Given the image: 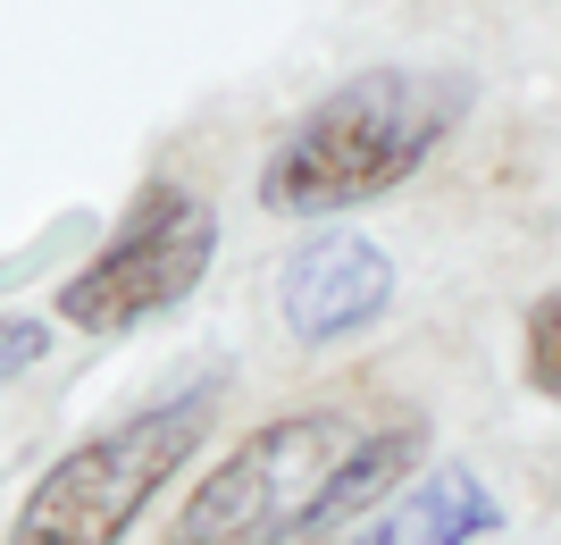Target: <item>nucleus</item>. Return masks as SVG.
<instances>
[{
	"label": "nucleus",
	"mask_w": 561,
	"mask_h": 545,
	"mask_svg": "<svg viewBox=\"0 0 561 545\" xmlns=\"http://www.w3.org/2000/svg\"><path fill=\"white\" fill-rule=\"evenodd\" d=\"M420 420H369V411L319 404L252 428L218 470L193 478L176 503L168 545H294L360 521L377 496H394L420 470Z\"/></svg>",
	"instance_id": "1"
},
{
	"label": "nucleus",
	"mask_w": 561,
	"mask_h": 545,
	"mask_svg": "<svg viewBox=\"0 0 561 545\" xmlns=\"http://www.w3.org/2000/svg\"><path fill=\"white\" fill-rule=\"evenodd\" d=\"M469 118V76L453 68H369L310 101L260 160L268 218H344L377 193L411 185Z\"/></svg>",
	"instance_id": "2"
},
{
	"label": "nucleus",
	"mask_w": 561,
	"mask_h": 545,
	"mask_svg": "<svg viewBox=\"0 0 561 545\" xmlns=\"http://www.w3.org/2000/svg\"><path fill=\"white\" fill-rule=\"evenodd\" d=\"M210 420H218V378H193L160 404H142L135 420L68 445L43 470V487L18 503L9 545H117L151 512V496L202 453Z\"/></svg>",
	"instance_id": "3"
},
{
	"label": "nucleus",
	"mask_w": 561,
	"mask_h": 545,
	"mask_svg": "<svg viewBox=\"0 0 561 545\" xmlns=\"http://www.w3.org/2000/svg\"><path fill=\"white\" fill-rule=\"evenodd\" d=\"M210 261H218V211L193 185L151 177L126 202L117 236L59 285V319H76L84 336H126L185 303L193 285L210 277Z\"/></svg>",
	"instance_id": "4"
},
{
	"label": "nucleus",
	"mask_w": 561,
	"mask_h": 545,
	"mask_svg": "<svg viewBox=\"0 0 561 545\" xmlns=\"http://www.w3.org/2000/svg\"><path fill=\"white\" fill-rule=\"evenodd\" d=\"M394 303V261L369 236H319L277 277V310L294 344H344Z\"/></svg>",
	"instance_id": "5"
},
{
	"label": "nucleus",
	"mask_w": 561,
	"mask_h": 545,
	"mask_svg": "<svg viewBox=\"0 0 561 545\" xmlns=\"http://www.w3.org/2000/svg\"><path fill=\"white\" fill-rule=\"evenodd\" d=\"M503 529V503L478 470H420L352 545H478Z\"/></svg>",
	"instance_id": "6"
},
{
	"label": "nucleus",
	"mask_w": 561,
	"mask_h": 545,
	"mask_svg": "<svg viewBox=\"0 0 561 545\" xmlns=\"http://www.w3.org/2000/svg\"><path fill=\"white\" fill-rule=\"evenodd\" d=\"M519 361H528V386L561 404V285L528 303V319H519Z\"/></svg>",
	"instance_id": "7"
},
{
	"label": "nucleus",
	"mask_w": 561,
	"mask_h": 545,
	"mask_svg": "<svg viewBox=\"0 0 561 545\" xmlns=\"http://www.w3.org/2000/svg\"><path fill=\"white\" fill-rule=\"evenodd\" d=\"M43 353H50V328H43V319H0V378L34 370Z\"/></svg>",
	"instance_id": "8"
}]
</instances>
